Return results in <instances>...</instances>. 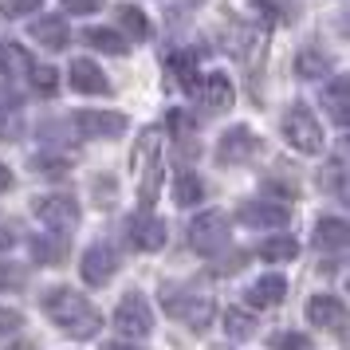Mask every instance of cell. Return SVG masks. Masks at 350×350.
I'll use <instances>...</instances> for the list:
<instances>
[{"label": "cell", "instance_id": "32", "mask_svg": "<svg viewBox=\"0 0 350 350\" xmlns=\"http://www.w3.org/2000/svg\"><path fill=\"white\" fill-rule=\"evenodd\" d=\"M28 284V268L12 264V260H0V291H20Z\"/></svg>", "mask_w": 350, "mask_h": 350}, {"label": "cell", "instance_id": "39", "mask_svg": "<svg viewBox=\"0 0 350 350\" xmlns=\"http://www.w3.org/2000/svg\"><path fill=\"white\" fill-rule=\"evenodd\" d=\"M98 8H103V0H64V12H71V16H87Z\"/></svg>", "mask_w": 350, "mask_h": 350}, {"label": "cell", "instance_id": "33", "mask_svg": "<svg viewBox=\"0 0 350 350\" xmlns=\"http://www.w3.org/2000/svg\"><path fill=\"white\" fill-rule=\"evenodd\" d=\"M91 193H95L98 208H111L114 201H118V185H114V177H95V181H91Z\"/></svg>", "mask_w": 350, "mask_h": 350}, {"label": "cell", "instance_id": "38", "mask_svg": "<svg viewBox=\"0 0 350 350\" xmlns=\"http://www.w3.org/2000/svg\"><path fill=\"white\" fill-rule=\"evenodd\" d=\"M20 327H24V315H20L16 307H0V338L16 334Z\"/></svg>", "mask_w": 350, "mask_h": 350}, {"label": "cell", "instance_id": "16", "mask_svg": "<svg viewBox=\"0 0 350 350\" xmlns=\"http://www.w3.org/2000/svg\"><path fill=\"white\" fill-rule=\"evenodd\" d=\"M28 36H32L40 48H48V51H64L67 44H71V32H67V24L64 16H40L28 24Z\"/></svg>", "mask_w": 350, "mask_h": 350}, {"label": "cell", "instance_id": "17", "mask_svg": "<svg viewBox=\"0 0 350 350\" xmlns=\"http://www.w3.org/2000/svg\"><path fill=\"white\" fill-rule=\"evenodd\" d=\"M244 295H248V307H260V311L280 307V303H284V295H287V280H284V275H275V271H271V275H260V280H256Z\"/></svg>", "mask_w": 350, "mask_h": 350}, {"label": "cell", "instance_id": "13", "mask_svg": "<svg viewBox=\"0 0 350 350\" xmlns=\"http://www.w3.org/2000/svg\"><path fill=\"white\" fill-rule=\"evenodd\" d=\"M307 323L319 327V331L342 334V327H347V303L338 299V295H311V303H307Z\"/></svg>", "mask_w": 350, "mask_h": 350}, {"label": "cell", "instance_id": "27", "mask_svg": "<svg viewBox=\"0 0 350 350\" xmlns=\"http://www.w3.org/2000/svg\"><path fill=\"white\" fill-rule=\"evenodd\" d=\"M260 260H268V264H291L295 260V252H299V244L291 237H268V240H260Z\"/></svg>", "mask_w": 350, "mask_h": 350}, {"label": "cell", "instance_id": "40", "mask_svg": "<svg viewBox=\"0 0 350 350\" xmlns=\"http://www.w3.org/2000/svg\"><path fill=\"white\" fill-rule=\"evenodd\" d=\"M20 138V118L12 114V118H4V111H0V142H16Z\"/></svg>", "mask_w": 350, "mask_h": 350}, {"label": "cell", "instance_id": "30", "mask_svg": "<svg viewBox=\"0 0 350 350\" xmlns=\"http://www.w3.org/2000/svg\"><path fill=\"white\" fill-rule=\"evenodd\" d=\"M32 170L40 177H51V181H59V177L71 174V161L64 158V154H36L32 158Z\"/></svg>", "mask_w": 350, "mask_h": 350}, {"label": "cell", "instance_id": "21", "mask_svg": "<svg viewBox=\"0 0 350 350\" xmlns=\"http://www.w3.org/2000/svg\"><path fill=\"white\" fill-rule=\"evenodd\" d=\"M331 55L323 48H315V44H307V48H299V55H295V75L299 79H327L331 75Z\"/></svg>", "mask_w": 350, "mask_h": 350}, {"label": "cell", "instance_id": "15", "mask_svg": "<svg viewBox=\"0 0 350 350\" xmlns=\"http://www.w3.org/2000/svg\"><path fill=\"white\" fill-rule=\"evenodd\" d=\"M193 95H201V103H205V111H224V107H232V79L224 75V71H208V75H201V83H197V91Z\"/></svg>", "mask_w": 350, "mask_h": 350}, {"label": "cell", "instance_id": "42", "mask_svg": "<svg viewBox=\"0 0 350 350\" xmlns=\"http://www.w3.org/2000/svg\"><path fill=\"white\" fill-rule=\"evenodd\" d=\"M12 244H16V228L12 224H0V252H8Z\"/></svg>", "mask_w": 350, "mask_h": 350}, {"label": "cell", "instance_id": "45", "mask_svg": "<svg viewBox=\"0 0 350 350\" xmlns=\"http://www.w3.org/2000/svg\"><path fill=\"white\" fill-rule=\"evenodd\" d=\"M8 185H12V174H8V165H0V193L8 189Z\"/></svg>", "mask_w": 350, "mask_h": 350}, {"label": "cell", "instance_id": "6", "mask_svg": "<svg viewBox=\"0 0 350 350\" xmlns=\"http://www.w3.org/2000/svg\"><path fill=\"white\" fill-rule=\"evenodd\" d=\"M32 213L40 217V224H48L55 232H71L79 224V201L67 197V193H48V197H36L32 201Z\"/></svg>", "mask_w": 350, "mask_h": 350}, {"label": "cell", "instance_id": "25", "mask_svg": "<svg viewBox=\"0 0 350 350\" xmlns=\"http://www.w3.org/2000/svg\"><path fill=\"white\" fill-rule=\"evenodd\" d=\"M0 71L8 75V79H16V75H28L32 71V55L12 44V40H0Z\"/></svg>", "mask_w": 350, "mask_h": 350}, {"label": "cell", "instance_id": "44", "mask_svg": "<svg viewBox=\"0 0 350 350\" xmlns=\"http://www.w3.org/2000/svg\"><path fill=\"white\" fill-rule=\"evenodd\" d=\"M103 350H142V347H134V342H103Z\"/></svg>", "mask_w": 350, "mask_h": 350}, {"label": "cell", "instance_id": "19", "mask_svg": "<svg viewBox=\"0 0 350 350\" xmlns=\"http://www.w3.org/2000/svg\"><path fill=\"white\" fill-rule=\"evenodd\" d=\"M347 221L342 217H323V221L315 224V237H311V244H315L319 252H342L347 248Z\"/></svg>", "mask_w": 350, "mask_h": 350}, {"label": "cell", "instance_id": "43", "mask_svg": "<svg viewBox=\"0 0 350 350\" xmlns=\"http://www.w3.org/2000/svg\"><path fill=\"white\" fill-rule=\"evenodd\" d=\"M8 350H40V342H32V338H20V342H12Z\"/></svg>", "mask_w": 350, "mask_h": 350}, {"label": "cell", "instance_id": "37", "mask_svg": "<svg viewBox=\"0 0 350 350\" xmlns=\"http://www.w3.org/2000/svg\"><path fill=\"white\" fill-rule=\"evenodd\" d=\"M32 256L40 260V264H55V260L64 256V248H59V244H51V240H44V237H36L32 240Z\"/></svg>", "mask_w": 350, "mask_h": 350}, {"label": "cell", "instance_id": "26", "mask_svg": "<svg viewBox=\"0 0 350 350\" xmlns=\"http://www.w3.org/2000/svg\"><path fill=\"white\" fill-rule=\"evenodd\" d=\"M201 201H205V181L197 174H177L174 177V205L193 208V205H201Z\"/></svg>", "mask_w": 350, "mask_h": 350}, {"label": "cell", "instance_id": "4", "mask_svg": "<svg viewBox=\"0 0 350 350\" xmlns=\"http://www.w3.org/2000/svg\"><path fill=\"white\" fill-rule=\"evenodd\" d=\"M284 138L291 150H299V154H323L327 150V138H323V126H319L315 111L307 107V103H291L284 111Z\"/></svg>", "mask_w": 350, "mask_h": 350}, {"label": "cell", "instance_id": "20", "mask_svg": "<svg viewBox=\"0 0 350 350\" xmlns=\"http://www.w3.org/2000/svg\"><path fill=\"white\" fill-rule=\"evenodd\" d=\"M347 75H327V87H323V107L331 114L338 126H347L350 122V111H347Z\"/></svg>", "mask_w": 350, "mask_h": 350}, {"label": "cell", "instance_id": "22", "mask_svg": "<svg viewBox=\"0 0 350 350\" xmlns=\"http://www.w3.org/2000/svg\"><path fill=\"white\" fill-rule=\"evenodd\" d=\"M114 20H118V28H122V36L126 40H150V16H146L138 4H118L114 8Z\"/></svg>", "mask_w": 350, "mask_h": 350}, {"label": "cell", "instance_id": "46", "mask_svg": "<svg viewBox=\"0 0 350 350\" xmlns=\"http://www.w3.org/2000/svg\"><path fill=\"white\" fill-rule=\"evenodd\" d=\"M185 4H205V0H185Z\"/></svg>", "mask_w": 350, "mask_h": 350}, {"label": "cell", "instance_id": "1", "mask_svg": "<svg viewBox=\"0 0 350 350\" xmlns=\"http://www.w3.org/2000/svg\"><path fill=\"white\" fill-rule=\"evenodd\" d=\"M40 307H44V315L59 327L64 334H71V338H95L98 331H103V315H98V307L87 295H79V291H71V287L55 284L48 287L44 295H40Z\"/></svg>", "mask_w": 350, "mask_h": 350}, {"label": "cell", "instance_id": "10", "mask_svg": "<svg viewBox=\"0 0 350 350\" xmlns=\"http://www.w3.org/2000/svg\"><path fill=\"white\" fill-rule=\"evenodd\" d=\"M260 154V138L252 134V126H228L221 134V142H217V161L221 165H244V161H252Z\"/></svg>", "mask_w": 350, "mask_h": 350}, {"label": "cell", "instance_id": "23", "mask_svg": "<svg viewBox=\"0 0 350 350\" xmlns=\"http://www.w3.org/2000/svg\"><path fill=\"white\" fill-rule=\"evenodd\" d=\"M83 44H91L103 55H126L130 51V40L114 28H83Z\"/></svg>", "mask_w": 350, "mask_h": 350}, {"label": "cell", "instance_id": "8", "mask_svg": "<svg viewBox=\"0 0 350 350\" xmlns=\"http://www.w3.org/2000/svg\"><path fill=\"white\" fill-rule=\"evenodd\" d=\"M71 126L79 138H118L126 134V114L118 111H98V107H83V111L71 114Z\"/></svg>", "mask_w": 350, "mask_h": 350}, {"label": "cell", "instance_id": "5", "mask_svg": "<svg viewBox=\"0 0 350 350\" xmlns=\"http://www.w3.org/2000/svg\"><path fill=\"white\" fill-rule=\"evenodd\" d=\"M189 248L197 256H217L221 248H228V217H224L221 208H205V213L193 217Z\"/></svg>", "mask_w": 350, "mask_h": 350}, {"label": "cell", "instance_id": "31", "mask_svg": "<svg viewBox=\"0 0 350 350\" xmlns=\"http://www.w3.org/2000/svg\"><path fill=\"white\" fill-rule=\"evenodd\" d=\"M28 75H32V87H36L44 98H51L55 91H59V71H55V67H48V64L36 67V64H32V71H28Z\"/></svg>", "mask_w": 350, "mask_h": 350}, {"label": "cell", "instance_id": "29", "mask_svg": "<svg viewBox=\"0 0 350 350\" xmlns=\"http://www.w3.org/2000/svg\"><path fill=\"white\" fill-rule=\"evenodd\" d=\"M224 334H228V338H252L256 319L248 315V311H240V307H228V311H224Z\"/></svg>", "mask_w": 350, "mask_h": 350}, {"label": "cell", "instance_id": "24", "mask_svg": "<svg viewBox=\"0 0 350 350\" xmlns=\"http://www.w3.org/2000/svg\"><path fill=\"white\" fill-rule=\"evenodd\" d=\"M319 189L323 193H334L338 201L347 197V158L342 154H334L323 170H319Z\"/></svg>", "mask_w": 350, "mask_h": 350}, {"label": "cell", "instance_id": "12", "mask_svg": "<svg viewBox=\"0 0 350 350\" xmlns=\"http://www.w3.org/2000/svg\"><path fill=\"white\" fill-rule=\"evenodd\" d=\"M79 271L91 287H107L118 275V256H114L111 244H91L79 260Z\"/></svg>", "mask_w": 350, "mask_h": 350}, {"label": "cell", "instance_id": "7", "mask_svg": "<svg viewBox=\"0 0 350 350\" xmlns=\"http://www.w3.org/2000/svg\"><path fill=\"white\" fill-rule=\"evenodd\" d=\"M114 327L130 338H146V334L154 331V311H150V303H146L142 291H126L118 307H114Z\"/></svg>", "mask_w": 350, "mask_h": 350}, {"label": "cell", "instance_id": "41", "mask_svg": "<svg viewBox=\"0 0 350 350\" xmlns=\"http://www.w3.org/2000/svg\"><path fill=\"white\" fill-rule=\"evenodd\" d=\"M244 268V252H232V260H224V264H217V275H228V271H240Z\"/></svg>", "mask_w": 350, "mask_h": 350}, {"label": "cell", "instance_id": "2", "mask_svg": "<svg viewBox=\"0 0 350 350\" xmlns=\"http://www.w3.org/2000/svg\"><path fill=\"white\" fill-rule=\"evenodd\" d=\"M161 311L177 323H185L193 334H205L217 319V303H213V295L189 284H161Z\"/></svg>", "mask_w": 350, "mask_h": 350}, {"label": "cell", "instance_id": "35", "mask_svg": "<svg viewBox=\"0 0 350 350\" xmlns=\"http://www.w3.org/2000/svg\"><path fill=\"white\" fill-rule=\"evenodd\" d=\"M268 189L275 193V201H295L299 197V181L295 177H271Z\"/></svg>", "mask_w": 350, "mask_h": 350}, {"label": "cell", "instance_id": "11", "mask_svg": "<svg viewBox=\"0 0 350 350\" xmlns=\"http://www.w3.org/2000/svg\"><path fill=\"white\" fill-rule=\"evenodd\" d=\"M126 240L138 252H158V248H165L170 232H165V221H158L150 208H142V213H134L126 221Z\"/></svg>", "mask_w": 350, "mask_h": 350}, {"label": "cell", "instance_id": "34", "mask_svg": "<svg viewBox=\"0 0 350 350\" xmlns=\"http://www.w3.org/2000/svg\"><path fill=\"white\" fill-rule=\"evenodd\" d=\"M40 4L44 0H0V16L20 20V16H28V12H40Z\"/></svg>", "mask_w": 350, "mask_h": 350}, {"label": "cell", "instance_id": "28", "mask_svg": "<svg viewBox=\"0 0 350 350\" xmlns=\"http://www.w3.org/2000/svg\"><path fill=\"white\" fill-rule=\"evenodd\" d=\"M256 8L264 12L268 20H275V24H295L299 20V0H256Z\"/></svg>", "mask_w": 350, "mask_h": 350}, {"label": "cell", "instance_id": "36", "mask_svg": "<svg viewBox=\"0 0 350 350\" xmlns=\"http://www.w3.org/2000/svg\"><path fill=\"white\" fill-rule=\"evenodd\" d=\"M271 347H275V350H311V338L299 334V331H284V334H275V338H271Z\"/></svg>", "mask_w": 350, "mask_h": 350}, {"label": "cell", "instance_id": "9", "mask_svg": "<svg viewBox=\"0 0 350 350\" xmlns=\"http://www.w3.org/2000/svg\"><path fill=\"white\" fill-rule=\"evenodd\" d=\"M237 217L248 224V228L268 232V228H287V224H291V208H287L284 201H275V197H256V201H244V205H240Z\"/></svg>", "mask_w": 350, "mask_h": 350}, {"label": "cell", "instance_id": "18", "mask_svg": "<svg viewBox=\"0 0 350 350\" xmlns=\"http://www.w3.org/2000/svg\"><path fill=\"white\" fill-rule=\"evenodd\" d=\"M165 67H170V75H174V83L181 87V91H197V83H201V71H197V51H181L174 48L170 55H165Z\"/></svg>", "mask_w": 350, "mask_h": 350}, {"label": "cell", "instance_id": "14", "mask_svg": "<svg viewBox=\"0 0 350 350\" xmlns=\"http://www.w3.org/2000/svg\"><path fill=\"white\" fill-rule=\"evenodd\" d=\"M67 83H71V91H79V95H111V79L103 75V67H98L95 59H71Z\"/></svg>", "mask_w": 350, "mask_h": 350}, {"label": "cell", "instance_id": "3", "mask_svg": "<svg viewBox=\"0 0 350 350\" xmlns=\"http://www.w3.org/2000/svg\"><path fill=\"white\" fill-rule=\"evenodd\" d=\"M130 165L142 174V189H138L142 208H154L158 189H161V177H165V170H161V130L158 126H146L142 134H138L134 154H130Z\"/></svg>", "mask_w": 350, "mask_h": 350}]
</instances>
